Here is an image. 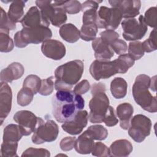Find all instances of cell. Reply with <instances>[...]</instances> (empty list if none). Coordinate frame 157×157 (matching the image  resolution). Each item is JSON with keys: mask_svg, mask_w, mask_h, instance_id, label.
<instances>
[{"mask_svg": "<svg viewBox=\"0 0 157 157\" xmlns=\"http://www.w3.org/2000/svg\"><path fill=\"white\" fill-rule=\"evenodd\" d=\"M20 23L23 28L48 27L50 25V23L42 16L40 10L36 6H33L29 9Z\"/></svg>", "mask_w": 157, "mask_h": 157, "instance_id": "obj_15", "label": "cell"}, {"mask_svg": "<svg viewBox=\"0 0 157 157\" xmlns=\"http://www.w3.org/2000/svg\"><path fill=\"white\" fill-rule=\"evenodd\" d=\"M58 1L65 12L69 14L78 13L82 10V4L77 0Z\"/></svg>", "mask_w": 157, "mask_h": 157, "instance_id": "obj_34", "label": "cell"}, {"mask_svg": "<svg viewBox=\"0 0 157 157\" xmlns=\"http://www.w3.org/2000/svg\"><path fill=\"white\" fill-rule=\"evenodd\" d=\"M84 71V63L75 59L58 66L55 71V89L72 90L73 86L80 80Z\"/></svg>", "mask_w": 157, "mask_h": 157, "instance_id": "obj_2", "label": "cell"}, {"mask_svg": "<svg viewBox=\"0 0 157 157\" xmlns=\"http://www.w3.org/2000/svg\"><path fill=\"white\" fill-rule=\"evenodd\" d=\"M15 44L9 36V30L4 28H0V51L1 52L7 53L11 52Z\"/></svg>", "mask_w": 157, "mask_h": 157, "instance_id": "obj_29", "label": "cell"}, {"mask_svg": "<svg viewBox=\"0 0 157 157\" xmlns=\"http://www.w3.org/2000/svg\"><path fill=\"white\" fill-rule=\"evenodd\" d=\"M98 28L95 23L83 24L80 30V38L85 41H91L96 39Z\"/></svg>", "mask_w": 157, "mask_h": 157, "instance_id": "obj_28", "label": "cell"}, {"mask_svg": "<svg viewBox=\"0 0 157 157\" xmlns=\"http://www.w3.org/2000/svg\"><path fill=\"white\" fill-rule=\"evenodd\" d=\"M17 148L18 142H2L1 147V156L2 157L18 156Z\"/></svg>", "mask_w": 157, "mask_h": 157, "instance_id": "obj_35", "label": "cell"}, {"mask_svg": "<svg viewBox=\"0 0 157 157\" xmlns=\"http://www.w3.org/2000/svg\"><path fill=\"white\" fill-rule=\"evenodd\" d=\"M26 1H13L10 4L7 15L10 20L14 23L20 22L24 17V7Z\"/></svg>", "mask_w": 157, "mask_h": 157, "instance_id": "obj_24", "label": "cell"}, {"mask_svg": "<svg viewBox=\"0 0 157 157\" xmlns=\"http://www.w3.org/2000/svg\"><path fill=\"white\" fill-rule=\"evenodd\" d=\"M115 61L119 74H125L135 63V60L128 53L120 55Z\"/></svg>", "mask_w": 157, "mask_h": 157, "instance_id": "obj_27", "label": "cell"}, {"mask_svg": "<svg viewBox=\"0 0 157 157\" xmlns=\"http://www.w3.org/2000/svg\"><path fill=\"white\" fill-rule=\"evenodd\" d=\"M150 77L145 74H140L135 79L132 85V96L136 102L144 110L150 113L157 111L156 97L149 91Z\"/></svg>", "mask_w": 157, "mask_h": 157, "instance_id": "obj_3", "label": "cell"}, {"mask_svg": "<svg viewBox=\"0 0 157 157\" xmlns=\"http://www.w3.org/2000/svg\"><path fill=\"white\" fill-rule=\"evenodd\" d=\"M100 37L107 42L110 45L111 44L120 37L118 33L112 30H105L100 33Z\"/></svg>", "mask_w": 157, "mask_h": 157, "instance_id": "obj_46", "label": "cell"}, {"mask_svg": "<svg viewBox=\"0 0 157 157\" xmlns=\"http://www.w3.org/2000/svg\"><path fill=\"white\" fill-rule=\"evenodd\" d=\"M103 122L108 127L114 126L118 123V120L116 117L115 110L112 106L109 107V109L104 116Z\"/></svg>", "mask_w": 157, "mask_h": 157, "instance_id": "obj_41", "label": "cell"}, {"mask_svg": "<svg viewBox=\"0 0 157 157\" xmlns=\"http://www.w3.org/2000/svg\"><path fill=\"white\" fill-rule=\"evenodd\" d=\"M52 32L48 27L40 26L33 28H23L17 31L13 37L15 45L24 48L28 44H38L50 39Z\"/></svg>", "mask_w": 157, "mask_h": 157, "instance_id": "obj_4", "label": "cell"}, {"mask_svg": "<svg viewBox=\"0 0 157 157\" xmlns=\"http://www.w3.org/2000/svg\"><path fill=\"white\" fill-rule=\"evenodd\" d=\"M88 120V112L82 110L78 111L71 120L63 123L61 127L64 131L71 135H78L86 126Z\"/></svg>", "mask_w": 157, "mask_h": 157, "instance_id": "obj_14", "label": "cell"}, {"mask_svg": "<svg viewBox=\"0 0 157 157\" xmlns=\"http://www.w3.org/2000/svg\"><path fill=\"white\" fill-rule=\"evenodd\" d=\"M94 139L86 129L77 139H76L74 148L75 151L80 154L86 155L91 153L94 144Z\"/></svg>", "mask_w": 157, "mask_h": 157, "instance_id": "obj_20", "label": "cell"}, {"mask_svg": "<svg viewBox=\"0 0 157 157\" xmlns=\"http://www.w3.org/2000/svg\"><path fill=\"white\" fill-rule=\"evenodd\" d=\"M0 28H4L8 30H13L16 28L15 23H13L9 18L6 11L1 7V23Z\"/></svg>", "mask_w": 157, "mask_h": 157, "instance_id": "obj_42", "label": "cell"}, {"mask_svg": "<svg viewBox=\"0 0 157 157\" xmlns=\"http://www.w3.org/2000/svg\"><path fill=\"white\" fill-rule=\"evenodd\" d=\"M133 112V107L129 103L124 102L117 107L116 113L120 120V126L123 129H128Z\"/></svg>", "mask_w": 157, "mask_h": 157, "instance_id": "obj_22", "label": "cell"}, {"mask_svg": "<svg viewBox=\"0 0 157 157\" xmlns=\"http://www.w3.org/2000/svg\"><path fill=\"white\" fill-rule=\"evenodd\" d=\"M76 138L75 137H66L63 138L59 143V147L63 151H68L74 148Z\"/></svg>", "mask_w": 157, "mask_h": 157, "instance_id": "obj_45", "label": "cell"}, {"mask_svg": "<svg viewBox=\"0 0 157 157\" xmlns=\"http://www.w3.org/2000/svg\"><path fill=\"white\" fill-rule=\"evenodd\" d=\"M59 134V127L52 120L46 121L39 117L38 123L33 135L31 137L32 142L35 144H41L45 142L55 141Z\"/></svg>", "mask_w": 157, "mask_h": 157, "instance_id": "obj_6", "label": "cell"}, {"mask_svg": "<svg viewBox=\"0 0 157 157\" xmlns=\"http://www.w3.org/2000/svg\"><path fill=\"white\" fill-rule=\"evenodd\" d=\"M42 16L55 26H61L67 21L66 12L58 1H36Z\"/></svg>", "mask_w": 157, "mask_h": 157, "instance_id": "obj_5", "label": "cell"}, {"mask_svg": "<svg viewBox=\"0 0 157 157\" xmlns=\"http://www.w3.org/2000/svg\"><path fill=\"white\" fill-rule=\"evenodd\" d=\"M156 7H151L145 12V15L144 16V19L146 25L151 28H153L154 29L156 26Z\"/></svg>", "mask_w": 157, "mask_h": 157, "instance_id": "obj_39", "label": "cell"}, {"mask_svg": "<svg viewBox=\"0 0 157 157\" xmlns=\"http://www.w3.org/2000/svg\"><path fill=\"white\" fill-rule=\"evenodd\" d=\"M156 31L155 28L150 34L148 39L142 42V47L145 52L150 53L153 52L157 48L156 44Z\"/></svg>", "mask_w": 157, "mask_h": 157, "instance_id": "obj_37", "label": "cell"}, {"mask_svg": "<svg viewBox=\"0 0 157 157\" xmlns=\"http://www.w3.org/2000/svg\"><path fill=\"white\" fill-rule=\"evenodd\" d=\"M41 51L46 57L54 60L62 59L66 52L64 44L55 39H48L42 42Z\"/></svg>", "mask_w": 157, "mask_h": 157, "instance_id": "obj_16", "label": "cell"}, {"mask_svg": "<svg viewBox=\"0 0 157 157\" xmlns=\"http://www.w3.org/2000/svg\"><path fill=\"white\" fill-rule=\"evenodd\" d=\"M92 48L94 52V57L101 61H110L114 56V52L110 45L101 37H96L92 42Z\"/></svg>", "mask_w": 157, "mask_h": 157, "instance_id": "obj_18", "label": "cell"}, {"mask_svg": "<svg viewBox=\"0 0 157 157\" xmlns=\"http://www.w3.org/2000/svg\"><path fill=\"white\" fill-rule=\"evenodd\" d=\"M24 72V67L21 63L18 62L12 63L6 68L3 69L1 71V82L11 83L12 81L21 78Z\"/></svg>", "mask_w": 157, "mask_h": 157, "instance_id": "obj_19", "label": "cell"}, {"mask_svg": "<svg viewBox=\"0 0 157 157\" xmlns=\"http://www.w3.org/2000/svg\"><path fill=\"white\" fill-rule=\"evenodd\" d=\"M105 86L104 83L100 82V83H96L93 85L91 90V94L97 92L99 91H105Z\"/></svg>", "mask_w": 157, "mask_h": 157, "instance_id": "obj_47", "label": "cell"}, {"mask_svg": "<svg viewBox=\"0 0 157 157\" xmlns=\"http://www.w3.org/2000/svg\"><path fill=\"white\" fill-rule=\"evenodd\" d=\"M52 104L53 115L59 123L71 120L85 107L83 98L72 90H58L52 98Z\"/></svg>", "mask_w": 157, "mask_h": 157, "instance_id": "obj_1", "label": "cell"}, {"mask_svg": "<svg viewBox=\"0 0 157 157\" xmlns=\"http://www.w3.org/2000/svg\"><path fill=\"white\" fill-rule=\"evenodd\" d=\"M92 96L89 102L88 120L92 123H101L110 106L109 99L105 91L93 93Z\"/></svg>", "mask_w": 157, "mask_h": 157, "instance_id": "obj_7", "label": "cell"}, {"mask_svg": "<svg viewBox=\"0 0 157 157\" xmlns=\"http://www.w3.org/2000/svg\"><path fill=\"white\" fill-rule=\"evenodd\" d=\"M156 76H154L150 78V88L153 91H156Z\"/></svg>", "mask_w": 157, "mask_h": 157, "instance_id": "obj_48", "label": "cell"}, {"mask_svg": "<svg viewBox=\"0 0 157 157\" xmlns=\"http://www.w3.org/2000/svg\"><path fill=\"white\" fill-rule=\"evenodd\" d=\"M121 27L123 30V36L126 40L136 41L141 39L145 35L148 28L143 15H140L138 19L128 18L123 20Z\"/></svg>", "mask_w": 157, "mask_h": 157, "instance_id": "obj_9", "label": "cell"}, {"mask_svg": "<svg viewBox=\"0 0 157 157\" xmlns=\"http://www.w3.org/2000/svg\"><path fill=\"white\" fill-rule=\"evenodd\" d=\"M110 46L113 52L119 55L124 54L128 50V46L126 42L120 39L115 40Z\"/></svg>", "mask_w": 157, "mask_h": 157, "instance_id": "obj_43", "label": "cell"}, {"mask_svg": "<svg viewBox=\"0 0 157 157\" xmlns=\"http://www.w3.org/2000/svg\"><path fill=\"white\" fill-rule=\"evenodd\" d=\"M133 149L131 143L126 139L114 141L109 147L110 156L126 157L129 156Z\"/></svg>", "mask_w": 157, "mask_h": 157, "instance_id": "obj_21", "label": "cell"}, {"mask_svg": "<svg viewBox=\"0 0 157 157\" xmlns=\"http://www.w3.org/2000/svg\"><path fill=\"white\" fill-rule=\"evenodd\" d=\"M128 54L134 59L138 60L144 55V50L142 42L140 41H131L128 45Z\"/></svg>", "mask_w": 157, "mask_h": 157, "instance_id": "obj_33", "label": "cell"}, {"mask_svg": "<svg viewBox=\"0 0 157 157\" xmlns=\"http://www.w3.org/2000/svg\"><path fill=\"white\" fill-rule=\"evenodd\" d=\"M91 154L93 156L98 157L110 156L109 148L101 142H96L93 147Z\"/></svg>", "mask_w": 157, "mask_h": 157, "instance_id": "obj_38", "label": "cell"}, {"mask_svg": "<svg viewBox=\"0 0 157 157\" xmlns=\"http://www.w3.org/2000/svg\"><path fill=\"white\" fill-rule=\"evenodd\" d=\"M50 156V151L45 148H29L25 150L21 156H42L48 157Z\"/></svg>", "mask_w": 157, "mask_h": 157, "instance_id": "obj_40", "label": "cell"}, {"mask_svg": "<svg viewBox=\"0 0 157 157\" xmlns=\"http://www.w3.org/2000/svg\"><path fill=\"white\" fill-rule=\"evenodd\" d=\"M109 3L112 7L118 9L122 17L126 19L133 18L137 16L141 7V2L139 0L109 1Z\"/></svg>", "mask_w": 157, "mask_h": 157, "instance_id": "obj_13", "label": "cell"}, {"mask_svg": "<svg viewBox=\"0 0 157 157\" xmlns=\"http://www.w3.org/2000/svg\"><path fill=\"white\" fill-rule=\"evenodd\" d=\"M90 73L94 80L107 79L118 73L115 60L101 61L94 60L90 66Z\"/></svg>", "mask_w": 157, "mask_h": 157, "instance_id": "obj_11", "label": "cell"}, {"mask_svg": "<svg viewBox=\"0 0 157 157\" xmlns=\"http://www.w3.org/2000/svg\"><path fill=\"white\" fill-rule=\"evenodd\" d=\"M122 18L118 9L101 6L98 11L96 24L98 28L114 31L119 26Z\"/></svg>", "mask_w": 157, "mask_h": 157, "instance_id": "obj_10", "label": "cell"}, {"mask_svg": "<svg viewBox=\"0 0 157 157\" xmlns=\"http://www.w3.org/2000/svg\"><path fill=\"white\" fill-rule=\"evenodd\" d=\"M41 79L36 75L31 74L28 75L24 80L23 87L31 90L34 94H37L40 89Z\"/></svg>", "mask_w": 157, "mask_h": 157, "instance_id": "obj_30", "label": "cell"}, {"mask_svg": "<svg viewBox=\"0 0 157 157\" xmlns=\"http://www.w3.org/2000/svg\"><path fill=\"white\" fill-rule=\"evenodd\" d=\"M90 89V84L87 80H83L77 83L74 88L73 91L76 94H84Z\"/></svg>", "mask_w": 157, "mask_h": 157, "instance_id": "obj_44", "label": "cell"}, {"mask_svg": "<svg viewBox=\"0 0 157 157\" xmlns=\"http://www.w3.org/2000/svg\"><path fill=\"white\" fill-rule=\"evenodd\" d=\"M59 33L62 39L69 43H74L78 40L80 31L72 23L63 25L59 30Z\"/></svg>", "mask_w": 157, "mask_h": 157, "instance_id": "obj_23", "label": "cell"}, {"mask_svg": "<svg viewBox=\"0 0 157 157\" xmlns=\"http://www.w3.org/2000/svg\"><path fill=\"white\" fill-rule=\"evenodd\" d=\"M128 83L121 77H116L111 82L110 91L112 95L116 99H122L127 93Z\"/></svg>", "mask_w": 157, "mask_h": 157, "instance_id": "obj_25", "label": "cell"}, {"mask_svg": "<svg viewBox=\"0 0 157 157\" xmlns=\"http://www.w3.org/2000/svg\"><path fill=\"white\" fill-rule=\"evenodd\" d=\"M23 134L18 124H10L5 127L3 131V142H18Z\"/></svg>", "mask_w": 157, "mask_h": 157, "instance_id": "obj_26", "label": "cell"}, {"mask_svg": "<svg viewBox=\"0 0 157 157\" xmlns=\"http://www.w3.org/2000/svg\"><path fill=\"white\" fill-rule=\"evenodd\" d=\"M34 94L33 92L25 87H23L17 94V100L19 105L24 107L28 105L33 101Z\"/></svg>", "mask_w": 157, "mask_h": 157, "instance_id": "obj_31", "label": "cell"}, {"mask_svg": "<svg viewBox=\"0 0 157 157\" xmlns=\"http://www.w3.org/2000/svg\"><path fill=\"white\" fill-rule=\"evenodd\" d=\"M94 140H105L108 136V131L102 125L95 124L90 126L87 129Z\"/></svg>", "mask_w": 157, "mask_h": 157, "instance_id": "obj_32", "label": "cell"}, {"mask_svg": "<svg viewBox=\"0 0 157 157\" xmlns=\"http://www.w3.org/2000/svg\"><path fill=\"white\" fill-rule=\"evenodd\" d=\"M12 92L10 86L5 82L0 85V120L1 124L9 114L12 108Z\"/></svg>", "mask_w": 157, "mask_h": 157, "instance_id": "obj_17", "label": "cell"}, {"mask_svg": "<svg viewBox=\"0 0 157 157\" xmlns=\"http://www.w3.org/2000/svg\"><path fill=\"white\" fill-rule=\"evenodd\" d=\"M151 121L149 118L137 114L133 117L128 128L129 136L136 142H142L150 134Z\"/></svg>", "mask_w": 157, "mask_h": 157, "instance_id": "obj_8", "label": "cell"}, {"mask_svg": "<svg viewBox=\"0 0 157 157\" xmlns=\"http://www.w3.org/2000/svg\"><path fill=\"white\" fill-rule=\"evenodd\" d=\"M39 117L29 110H20L13 115V120L18 123L23 136L30 135L35 131Z\"/></svg>", "mask_w": 157, "mask_h": 157, "instance_id": "obj_12", "label": "cell"}, {"mask_svg": "<svg viewBox=\"0 0 157 157\" xmlns=\"http://www.w3.org/2000/svg\"><path fill=\"white\" fill-rule=\"evenodd\" d=\"M53 76H51L45 79L41 80L40 87L39 93L42 96H48L52 93L55 88V83L53 82Z\"/></svg>", "mask_w": 157, "mask_h": 157, "instance_id": "obj_36", "label": "cell"}]
</instances>
